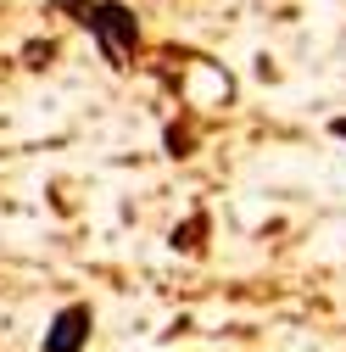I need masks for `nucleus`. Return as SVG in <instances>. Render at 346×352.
<instances>
[{"instance_id":"f257e3e1","label":"nucleus","mask_w":346,"mask_h":352,"mask_svg":"<svg viewBox=\"0 0 346 352\" xmlns=\"http://www.w3.org/2000/svg\"><path fill=\"white\" fill-rule=\"evenodd\" d=\"M78 23L95 34V45H101V56H106L112 67H123L128 56L140 51V39H146L135 6H123V0H90V12H84Z\"/></svg>"},{"instance_id":"f03ea898","label":"nucleus","mask_w":346,"mask_h":352,"mask_svg":"<svg viewBox=\"0 0 346 352\" xmlns=\"http://www.w3.org/2000/svg\"><path fill=\"white\" fill-rule=\"evenodd\" d=\"M90 336H95L90 302H67V307H56V314H51L39 346H45V352H84V346H90Z\"/></svg>"},{"instance_id":"7ed1b4c3","label":"nucleus","mask_w":346,"mask_h":352,"mask_svg":"<svg viewBox=\"0 0 346 352\" xmlns=\"http://www.w3.org/2000/svg\"><path fill=\"white\" fill-rule=\"evenodd\" d=\"M168 241H173V252H190V257H196V252H201V241H207V212H196L190 224H179Z\"/></svg>"},{"instance_id":"20e7f679","label":"nucleus","mask_w":346,"mask_h":352,"mask_svg":"<svg viewBox=\"0 0 346 352\" xmlns=\"http://www.w3.org/2000/svg\"><path fill=\"white\" fill-rule=\"evenodd\" d=\"M162 146H168V157H190V151H196V129H185V123H168Z\"/></svg>"},{"instance_id":"39448f33","label":"nucleus","mask_w":346,"mask_h":352,"mask_svg":"<svg viewBox=\"0 0 346 352\" xmlns=\"http://www.w3.org/2000/svg\"><path fill=\"white\" fill-rule=\"evenodd\" d=\"M51 6H56V12H62V17H73V23H78V17H84V12H90V0H51Z\"/></svg>"},{"instance_id":"423d86ee","label":"nucleus","mask_w":346,"mask_h":352,"mask_svg":"<svg viewBox=\"0 0 346 352\" xmlns=\"http://www.w3.org/2000/svg\"><path fill=\"white\" fill-rule=\"evenodd\" d=\"M330 135H335V140H346V112H341V118H330Z\"/></svg>"}]
</instances>
